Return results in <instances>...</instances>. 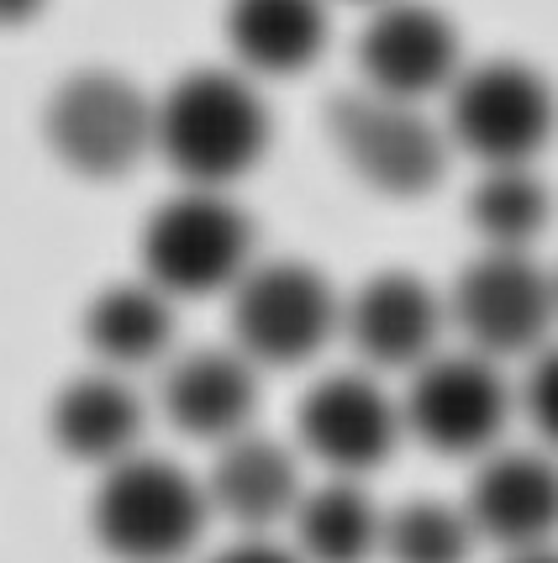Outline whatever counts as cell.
Listing matches in <instances>:
<instances>
[{
  "label": "cell",
  "instance_id": "obj_1",
  "mask_svg": "<svg viewBox=\"0 0 558 563\" xmlns=\"http://www.w3.org/2000/svg\"><path fill=\"white\" fill-rule=\"evenodd\" d=\"M153 147L190 190H221L269 147V111L243 74L195 69L153 106Z\"/></svg>",
  "mask_w": 558,
  "mask_h": 563
},
{
  "label": "cell",
  "instance_id": "obj_2",
  "mask_svg": "<svg viewBox=\"0 0 558 563\" xmlns=\"http://www.w3.org/2000/svg\"><path fill=\"white\" fill-rule=\"evenodd\" d=\"M206 516H211L206 485L153 453H132L122 464H111L90 500L96 542L122 563L185 559L206 532Z\"/></svg>",
  "mask_w": 558,
  "mask_h": 563
},
{
  "label": "cell",
  "instance_id": "obj_3",
  "mask_svg": "<svg viewBox=\"0 0 558 563\" xmlns=\"http://www.w3.org/2000/svg\"><path fill=\"white\" fill-rule=\"evenodd\" d=\"M147 285L169 300L238 290L253 269V221L221 190H179L143 227Z\"/></svg>",
  "mask_w": 558,
  "mask_h": 563
},
{
  "label": "cell",
  "instance_id": "obj_4",
  "mask_svg": "<svg viewBox=\"0 0 558 563\" xmlns=\"http://www.w3.org/2000/svg\"><path fill=\"white\" fill-rule=\"evenodd\" d=\"M342 327V300L332 285L300 264H253L232 290V338L253 368H295L316 358Z\"/></svg>",
  "mask_w": 558,
  "mask_h": 563
},
{
  "label": "cell",
  "instance_id": "obj_5",
  "mask_svg": "<svg viewBox=\"0 0 558 563\" xmlns=\"http://www.w3.org/2000/svg\"><path fill=\"white\" fill-rule=\"evenodd\" d=\"M327 137L369 190L395 200L427 196L448 169V143L416 106L374 90H338L327 100Z\"/></svg>",
  "mask_w": 558,
  "mask_h": 563
},
{
  "label": "cell",
  "instance_id": "obj_6",
  "mask_svg": "<svg viewBox=\"0 0 558 563\" xmlns=\"http://www.w3.org/2000/svg\"><path fill=\"white\" fill-rule=\"evenodd\" d=\"M558 126L554 85L516 58H490L453 79L448 132L485 169H527Z\"/></svg>",
  "mask_w": 558,
  "mask_h": 563
},
{
  "label": "cell",
  "instance_id": "obj_7",
  "mask_svg": "<svg viewBox=\"0 0 558 563\" xmlns=\"http://www.w3.org/2000/svg\"><path fill=\"white\" fill-rule=\"evenodd\" d=\"M48 147L85 179H117L153 147V106L111 69L69 74L43 117Z\"/></svg>",
  "mask_w": 558,
  "mask_h": 563
},
{
  "label": "cell",
  "instance_id": "obj_8",
  "mask_svg": "<svg viewBox=\"0 0 558 563\" xmlns=\"http://www.w3.org/2000/svg\"><path fill=\"white\" fill-rule=\"evenodd\" d=\"M448 317L469 338V353L480 358H516L543 353L558 321V279L543 274L527 253H480L453 279Z\"/></svg>",
  "mask_w": 558,
  "mask_h": 563
},
{
  "label": "cell",
  "instance_id": "obj_9",
  "mask_svg": "<svg viewBox=\"0 0 558 563\" xmlns=\"http://www.w3.org/2000/svg\"><path fill=\"white\" fill-rule=\"evenodd\" d=\"M511 421V385L480 353H437L412 374L401 427L442 459H485Z\"/></svg>",
  "mask_w": 558,
  "mask_h": 563
},
{
  "label": "cell",
  "instance_id": "obj_10",
  "mask_svg": "<svg viewBox=\"0 0 558 563\" xmlns=\"http://www.w3.org/2000/svg\"><path fill=\"white\" fill-rule=\"evenodd\" d=\"M300 448L332 479H364L369 468H380L401 442V406L380 390L374 374H327L316 379L300 411H295Z\"/></svg>",
  "mask_w": 558,
  "mask_h": 563
},
{
  "label": "cell",
  "instance_id": "obj_11",
  "mask_svg": "<svg viewBox=\"0 0 558 563\" xmlns=\"http://www.w3.org/2000/svg\"><path fill=\"white\" fill-rule=\"evenodd\" d=\"M463 516L480 542L511 553H537L558 538V459L543 448H495L480 459Z\"/></svg>",
  "mask_w": 558,
  "mask_h": 563
},
{
  "label": "cell",
  "instance_id": "obj_12",
  "mask_svg": "<svg viewBox=\"0 0 558 563\" xmlns=\"http://www.w3.org/2000/svg\"><path fill=\"white\" fill-rule=\"evenodd\" d=\"M359 64L374 96L416 106L442 85L459 79V32L437 5L395 0L380 5L359 37Z\"/></svg>",
  "mask_w": 558,
  "mask_h": 563
},
{
  "label": "cell",
  "instance_id": "obj_13",
  "mask_svg": "<svg viewBox=\"0 0 558 563\" xmlns=\"http://www.w3.org/2000/svg\"><path fill=\"white\" fill-rule=\"evenodd\" d=\"M442 321H448V306L433 295L427 279L406 269L364 279L359 295L342 306V332L369 368H412L416 374L427 358H437Z\"/></svg>",
  "mask_w": 558,
  "mask_h": 563
},
{
  "label": "cell",
  "instance_id": "obj_14",
  "mask_svg": "<svg viewBox=\"0 0 558 563\" xmlns=\"http://www.w3.org/2000/svg\"><path fill=\"white\" fill-rule=\"evenodd\" d=\"M164 417L200 442H232L253 427L259 411V368L238 347H195L164 374Z\"/></svg>",
  "mask_w": 558,
  "mask_h": 563
},
{
  "label": "cell",
  "instance_id": "obj_15",
  "mask_svg": "<svg viewBox=\"0 0 558 563\" xmlns=\"http://www.w3.org/2000/svg\"><path fill=\"white\" fill-rule=\"evenodd\" d=\"M300 464L285 442L243 432V438L221 442L217 464L206 474V500L211 511H221L232 527H243L248 538H259L269 527L291 521L300 506Z\"/></svg>",
  "mask_w": 558,
  "mask_h": 563
},
{
  "label": "cell",
  "instance_id": "obj_16",
  "mask_svg": "<svg viewBox=\"0 0 558 563\" xmlns=\"http://www.w3.org/2000/svg\"><path fill=\"white\" fill-rule=\"evenodd\" d=\"M53 442L69 453L74 464H122L138 453L143 438V400L122 374L100 368V374H79L69 379L48 411Z\"/></svg>",
  "mask_w": 558,
  "mask_h": 563
},
{
  "label": "cell",
  "instance_id": "obj_17",
  "mask_svg": "<svg viewBox=\"0 0 558 563\" xmlns=\"http://www.w3.org/2000/svg\"><path fill=\"white\" fill-rule=\"evenodd\" d=\"M227 43L253 74H300L327 43L321 0H232Z\"/></svg>",
  "mask_w": 558,
  "mask_h": 563
},
{
  "label": "cell",
  "instance_id": "obj_18",
  "mask_svg": "<svg viewBox=\"0 0 558 563\" xmlns=\"http://www.w3.org/2000/svg\"><path fill=\"white\" fill-rule=\"evenodd\" d=\"M291 527L300 563H369L385 538V511L359 479H327L300 495Z\"/></svg>",
  "mask_w": 558,
  "mask_h": 563
},
{
  "label": "cell",
  "instance_id": "obj_19",
  "mask_svg": "<svg viewBox=\"0 0 558 563\" xmlns=\"http://www.w3.org/2000/svg\"><path fill=\"white\" fill-rule=\"evenodd\" d=\"M85 338L96 347V358L111 374L164 358L174 343V300L153 285H111L90 300L85 311Z\"/></svg>",
  "mask_w": 558,
  "mask_h": 563
},
{
  "label": "cell",
  "instance_id": "obj_20",
  "mask_svg": "<svg viewBox=\"0 0 558 563\" xmlns=\"http://www.w3.org/2000/svg\"><path fill=\"white\" fill-rule=\"evenodd\" d=\"M548 217H554V196L533 169H490L469 196V221L490 243V253H527Z\"/></svg>",
  "mask_w": 558,
  "mask_h": 563
},
{
  "label": "cell",
  "instance_id": "obj_21",
  "mask_svg": "<svg viewBox=\"0 0 558 563\" xmlns=\"http://www.w3.org/2000/svg\"><path fill=\"white\" fill-rule=\"evenodd\" d=\"M474 542L480 538H474L463 506H448V500H406L401 511L385 516L380 553L390 563H469Z\"/></svg>",
  "mask_w": 558,
  "mask_h": 563
},
{
  "label": "cell",
  "instance_id": "obj_22",
  "mask_svg": "<svg viewBox=\"0 0 558 563\" xmlns=\"http://www.w3.org/2000/svg\"><path fill=\"white\" fill-rule=\"evenodd\" d=\"M522 411L537 427V438L548 453H558V347H543L527 368V385H522Z\"/></svg>",
  "mask_w": 558,
  "mask_h": 563
},
{
  "label": "cell",
  "instance_id": "obj_23",
  "mask_svg": "<svg viewBox=\"0 0 558 563\" xmlns=\"http://www.w3.org/2000/svg\"><path fill=\"white\" fill-rule=\"evenodd\" d=\"M211 563H300V553L280 548V542H269V538H243V542H232V548H221Z\"/></svg>",
  "mask_w": 558,
  "mask_h": 563
},
{
  "label": "cell",
  "instance_id": "obj_24",
  "mask_svg": "<svg viewBox=\"0 0 558 563\" xmlns=\"http://www.w3.org/2000/svg\"><path fill=\"white\" fill-rule=\"evenodd\" d=\"M43 11V0H0V26H22Z\"/></svg>",
  "mask_w": 558,
  "mask_h": 563
},
{
  "label": "cell",
  "instance_id": "obj_25",
  "mask_svg": "<svg viewBox=\"0 0 558 563\" xmlns=\"http://www.w3.org/2000/svg\"><path fill=\"white\" fill-rule=\"evenodd\" d=\"M506 563H558V548H537V553H511Z\"/></svg>",
  "mask_w": 558,
  "mask_h": 563
},
{
  "label": "cell",
  "instance_id": "obj_26",
  "mask_svg": "<svg viewBox=\"0 0 558 563\" xmlns=\"http://www.w3.org/2000/svg\"><path fill=\"white\" fill-rule=\"evenodd\" d=\"M554 279H558V274H554Z\"/></svg>",
  "mask_w": 558,
  "mask_h": 563
}]
</instances>
